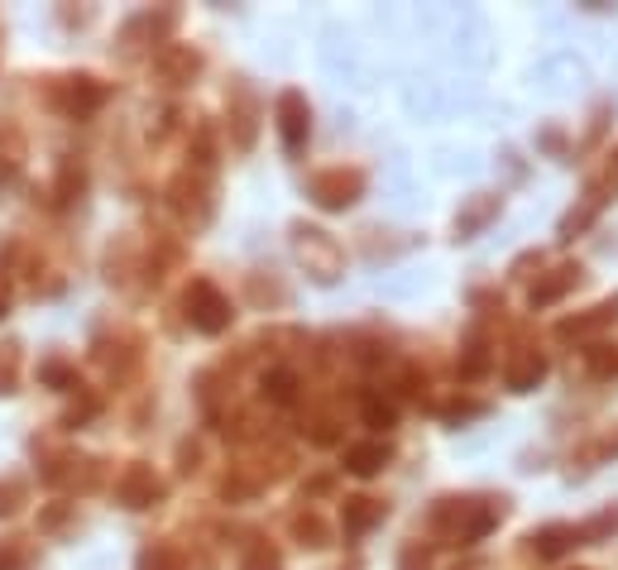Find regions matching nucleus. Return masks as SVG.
Instances as JSON below:
<instances>
[{
  "instance_id": "f257e3e1",
  "label": "nucleus",
  "mask_w": 618,
  "mask_h": 570,
  "mask_svg": "<svg viewBox=\"0 0 618 570\" xmlns=\"http://www.w3.org/2000/svg\"><path fill=\"white\" fill-rule=\"evenodd\" d=\"M503 518V499L494 503H470V499H441L436 503V513H432V528L441 537H451L455 547H465V542H480V537L494 528V522Z\"/></svg>"
},
{
  "instance_id": "f03ea898",
  "label": "nucleus",
  "mask_w": 618,
  "mask_h": 570,
  "mask_svg": "<svg viewBox=\"0 0 618 570\" xmlns=\"http://www.w3.org/2000/svg\"><path fill=\"white\" fill-rule=\"evenodd\" d=\"M293 245H297V259L307 264V274L316 283H331L341 274V245L331 240L326 230H316V226H297L293 230Z\"/></svg>"
},
{
  "instance_id": "7ed1b4c3",
  "label": "nucleus",
  "mask_w": 618,
  "mask_h": 570,
  "mask_svg": "<svg viewBox=\"0 0 618 570\" xmlns=\"http://www.w3.org/2000/svg\"><path fill=\"white\" fill-rule=\"evenodd\" d=\"M360 193H364V178H360V173H345V168H331V173H322V178L312 183L316 207H326V212H345Z\"/></svg>"
},
{
  "instance_id": "20e7f679",
  "label": "nucleus",
  "mask_w": 618,
  "mask_h": 570,
  "mask_svg": "<svg viewBox=\"0 0 618 570\" xmlns=\"http://www.w3.org/2000/svg\"><path fill=\"white\" fill-rule=\"evenodd\" d=\"M307 130H312V120H307L303 91H283V97H278V135H283V149L297 154V149L307 145Z\"/></svg>"
},
{
  "instance_id": "39448f33",
  "label": "nucleus",
  "mask_w": 618,
  "mask_h": 570,
  "mask_svg": "<svg viewBox=\"0 0 618 570\" xmlns=\"http://www.w3.org/2000/svg\"><path fill=\"white\" fill-rule=\"evenodd\" d=\"M187 307H193V322L202 331H212V336L230 326V303L212 288V283H193V293H187Z\"/></svg>"
},
{
  "instance_id": "423d86ee",
  "label": "nucleus",
  "mask_w": 618,
  "mask_h": 570,
  "mask_svg": "<svg viewBox=\"0 0 618 570\" xmlns=\"http://www.w3.org/2000/svg\"><path fill=\"white\" fill-rule=\"evenodd\" d=\"M542 374H547V355L532 351V345H518V351L509 355V364H503V379H509L513 393L537 389V384H542Z\"/></svg>"
},
{
  "instance_id": "0eeeda50",
  "label": "nucleus",
  "mask_w": 618,
  "mask_h": 570,
  "mask_svg": "<svg viewBox=\"0 0 618 570\" xmlns=\"http://www.w3.org/2000/svg\"><path fill=\"white\" fill-rule=\"evenodd\" d=\"M389 441H360V446H345V470L360 474V480H370V474H379L389 465Z\"/></svg>"
},
{
  "instance_id": "6e6552de",
  "label": "nucleus",
  "mask_w": 618,
  "mask_h": 570,
  "mask_svg": "<svg viewBox=\"0 0 618 570\" xmlns=\"http://www.w3.org/2000/svg\"><path fill=\"white\" fill-rule=\"evenodd\" d=\"M379 518H384V503H379V499H370V494H360V499H345V509H341L345 537H360V532H370Z\"/></svg>"
},
{
  "instance_id": "1a4fd4ad",
  "label": "nucleus",
  "mask_w": 618,
  "mask_h": 570,
  "mask_svg": "<svg viewBox=\"0 0 618 570\" xmlns=\"http://www.w3.org/2000/svg\"><path fill=\"white\" fill-rule=\"evenodd\" d=\"M614 316H618V297H614V303L590 307L585 316H570V322H561V326H557V336H561V341H570V336H595V331H605V326L614 322Z\"/></svg>"
},
{
  "instance_id": "9d476101",
  "label": "nucleus",
  "mask_w": 618,
  "mask_h": 570,
  "mask_svg": "<svg viewBox=\"0 0 618 570\" xmlns=\"http://www.w3.org/2000/svg\"><path fill=\"white\" fill-rule=\"evenodd\" d=\"M576 283H580V268H570V264L566 268H551V274L532 288V307H551L557 297H566L570 288H576Z\"/></svg>"
},
{
  "instance_id": "9b49d317",
  "label": "nucleus",
  "mask_w": 618,
  "mask_h": 570,
  "mask_svg": "<svg viewBox=\"0 0 618 570\" xmlns=\"http://www.w3.org/2000/svg\"><path fill=\"white\" fill-rule=\"evenodd\" d=\"M532 542H537V557L551 561V557H561V551H570V542H580V532L576 528H542Z\"/></svg>"
},
{
  "instance_id": "f8f14e48",
  "label": "nucleus",
  "mask_w": 618,
  "mask_h": 570,
  "mask_svg": "<svg viewBox=\"0 0 618 570\" xmlns=\"http://www.w3.org/2000/svg\"><path fill=\"white\" fill-rule=\"evenodd\" d=\"M293 532H297V542L303 547H326V522L316 518V513H303V518H293Z\"/></svg>"
},
{
  "instance_id": "ddd939ff",
  "label": "nucleus",
  "mask_w": 618,
  "mask_h": 570,
  "mask_svg": "<svg viewBox=\"0 0 618 570\" xmlns=\"http://www.w3.org/2000/svg\"><path fill=\"white\" fill-rule=\"evenodd\" d=\"M264 393H268L274 403H293V399H297V379H293L288 370H274V374L264 379Z\"/></svg>"
},
{
  "instance_id": "4468645a",
  "label": "nucleus",
  "mask_w": 618,
  "mask_h": 570,
  "mask_svg": "<svg viewBox=\"0 0 618 570\" xmlns=\"http://www.w3.org/2000/svg\"><path fill=\"white\" fill-rule=\"evenodd\" d=\"M364 422L379 426V432H389V426H393V407H389V403H379L374 393H370V399H364Z\"/></svg>"
},
{
  "instance_id": "2eb2a0df",
  "label": "nucleus",
  "mask_w": 618,
  "mask_h": 570,
  "mask_svg": "<svg viewBox=\"0 0 618 570\" xmlns=\"http://www.w3.org/2000/svg\"><path fill=\"white\" fill-rule=\"evenodd\" d=\"M241 570H278L274 547H268V542H255V547H249V557H245V566H241Z\"/></svg>"
},
{
  "instance_id": "dca6fc26",
  "label": "nucleus",
  "mask_w": 618,
  "mask_h": 570,
  "mask_svg": "<svg viewBox=\"0 0 618 570\" xmlns=\"http://www.w3.org/2000/svg\"><path fill=\"white\" fill-rule=\"evenodd\" d=\"M494 212H499V202H494V197H484V202H480V207H470V212L461 216V235H470L474 226H484V220H489V216H494Z\"/></svg>"
},
{
  "instance_id": "f3484780",
  "label": "nucleus",
  "mask_w": 618,
  "mask_h": 570,
  "mask_svg": "<svg viewBox=\"0 0 618 570\" xmlns=\"http://www.w3.org/2000/svg\"><path fill=\"white\" fill-rule=\"evenodd\" d=\"M426 566H432V561H426V551H422V547H408V551H403V561H399V570H426Z\"/></svg>"
}]
</instances>
